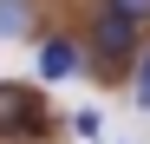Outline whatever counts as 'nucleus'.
Listing matches in <instances>:
<instances>
[{"instance_id": "obj_1", "label": "nucleus", "mask_w": 150, "mask_h": 144, "mask_svg": "<svg viewBox=\"0 0 150 144\" xmlns=\"http://www.w3.org/2000/svg\"><path fill=\"white\" fill-rule=\"evenodd\" d=\"M144 39H150V33H137L124 13H111V7H98V0H91V13H85V26H79L85 79H98V85H124V79H131V66H137V53H144Z\"/></svg>"}, {"instance_id": "obj_2", "label": "nucleus", "mask_w": 150, "mask_h": 144, "mask_svg": "<svg viewBox=\"0 0 150 144\" xmlns=\"http://www.w3.org/2000/svg\"><path fill=\"white\" fill-rule=\"evenodd\" d=\"M59 131V111L33 79H0V144H46Z\"/></svg>"}, {"instance_id": "obj_3", "label": "nucleus", "mask_w": 150, "mask_h": 144, "mask_svg": "<svg viewBox=\"0 0 150 144\" xmlns=\"http://www.w3.org/2000/svg\"><path fill=\"white\" fill-rule=\"evenodd\" d=\"M33 72H39V85L85 79V46H79V26H46V33L33 39Z\"/></svg>"}, {"instance_id": "obj_4", "label": "nucleus", "mask_w": 150, "mask_h": 144, "mask_svg": "<svg viewBox=\"0 0 150 144\" xmlns=\"http://www.w3.org/2000/svg\"><path fill=\"white\" fill-rule=\"evenodd\" d=\"M46 0H0V39H39Z\"/></svg>"}, {"instance_id": "obj_5", "label": "nucleus", "mask_w": 150, "mask_h": 144, "mask_svg": "<svg viewBox=\"0 0 150 144\" xmlns=\"http://www.w3.org/2000/svg\"><path fill=\"white\" fill-rule=\"evenodd\" d=\"M124 92H131L137 111H150V39H144V53H137V66H131V79H124Z\"/></svg>"}, {"instance_id": "obj_6", "label": "nucleus", "mask_w": 150, "mask_h": 144, "mask_svg": "<svg viewBox=\"0 0 150 144\" xmlns=\"http://www.w3.org/2000/svg\"><path fill=\"white\" fill-rule=\"evenodd\" d=\"M98 7H111V13H124L137 33H150V0H98Z\"/></svg>"}, {"instance_id": "obj_7", "label": "nucleus", "mask_w": 150, "mask_h": 144, "mask_svg": "<svg viewBox=\"0 0 150 144\" xmlns=\"http://www.w3.org/2000/svg\"><path fill=\"white\" fill-rule=\"evenodd\" d=\"M65 125H72V138H98V131H105V111H98V105H79Z\"/></svg>"}]
</instances>
